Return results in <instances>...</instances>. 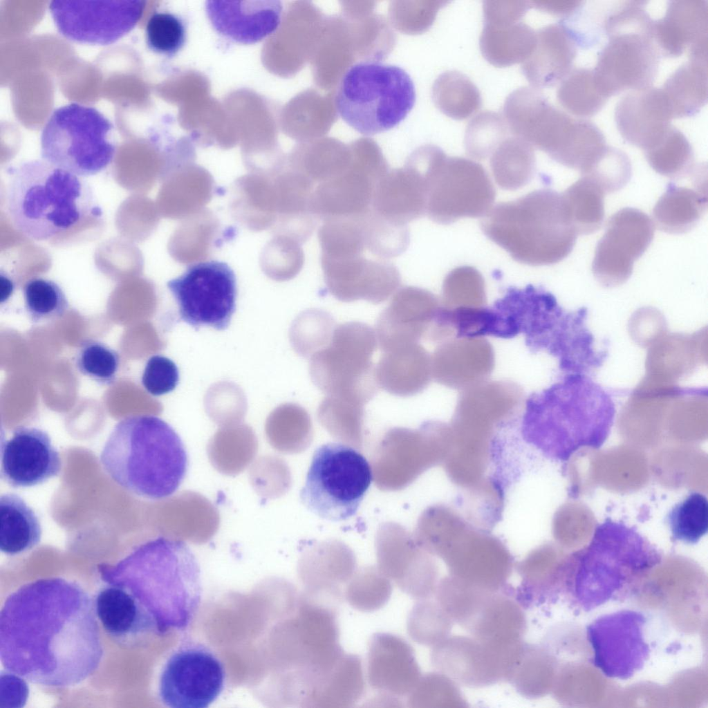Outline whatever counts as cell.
<instances>
[{"label":"cell","instance_id":"obj_1","mask_svg":"<svg viewBox=\"0 0 708 708\" xmlns=\"http://www.w3.org/2000/svg\"><path fill=\"white\" fill-rule=\"evenodd\" d=\"M95 606L77 584L47 578L10 595L0 615V655L10 672L41 685L75 686L103 650Z\"/></svg>","mask_w":708,"mask_h":708},{"label":"cell","instance_id":"obj_2","mask_svg":"<svg viewBox=\"0 0 708 708\" xmlns=\"http://www.w3.org/2000/svg\"><path fill=\"white\" fill-rule=\"evenodd\" d=\"M101 576L135 599L151 633L186 628L201 604L200 564L184 541L158 537L136 547L115 565H102Z\"/></svg>","mask_w":708,"mask_h":708},{"label":"cell","instance_id":"obj_3","mask_svg":"<svg viewBox=\"0 0 708 708\" xmlns=\"http://www.w3.org/2000/svg\"><path fill=\"white\" fill-rule=\"evenodd\" d=\"M526 402L524 441L555 461L566 463L579 449H598L614 424L613 398L590 375L570 373Z\"/></svg>","mask_w":708,"mask_h":708},{"label":"cell","instance_id":"obj_4","mask_svg":"<svg viewBox=\"0 0 708 708\" xmlns=\"http://www.w3.org/2000/svg\"><path fill=\"white\" fill-rule=\"evenodd\" d=\"M662 561V552L635 528L606 519L563 566L566 592L572 604L589 612L630 598Z\"/></svg>","mask_w":708,"mask_h":708},{"label":"cell","instance_id":"obj_5","mask_svg":"<svg viewBox=\"0 0 708 708\" xmlns=\"http://www.w3.org/2000/svg\"><path fill=\"white\" fill-rule=\"evenodd\" d=\"M102 468L124 490L150 500L172 496L188 469V455L174 428L152 415L120 420L100 456Z\"/></svg>","mask_w":708,"mask_h":708},{"label":"cell","instance_id":"obj_6","mask_svg":"<svg viewBox=\"0 0 708 708\" xmlns=\"http://www.w3.org/2000/svg\"><path fill=\"white\" fill-rule=\"evenodd\" d=\"M6 207L13 226L42 241L97 212L93 191L78 176L44 160L22 162L8 171Z\"/></svg>","mask_w":708,"mask_h":708},{"label":"cell","instance_id":"obj_7","mask_svg":"<svg viewBox=\"0 0 708 708\" xmlns=\"http://www.w3.org/2000/svg\"><path fill=\"white\" fill-rule=\"evenodd\" d=\"M481 227L514 260L532 266L562 261L572 252L578 236L561 194L550 189L497 204L483 217Z\"/></svg>","mask_w":708,"mask_h":708},{"label":"cell","instance_id":"obj_8","mask_svg":"<svg viewBox=\"0 0 708 708\" xmlns=\"http://www.w3.org/2000/svg\"><path fill=\"white\" fill-rule=\"evenodd\" d=\"M416 99L413 81L404 69L376 60H363L344 73L335 104L349 127L371 136L399 125L413 108Z\"/></svg>","mask_w":708,"mask_h":708},{"label":"cell","instance_id":"obj_9","mask_svg":"<svg viewBox=\"0 0 708 708\" xmlns=\"http://www.w3.org/2000/svg\"><path fill=\"white\" fill-rule=\"evenodd\" d=\"M653 24L645 8L638 5L622 8L606 19L607 42L593 71L608 98L624 91L652 86L661 58L653 37Z\"/></svg>","mask_w":708,"mask_h":708},{"label":"cell","instance_id":"obj_10","mask_svg":"<svg viewBox=\"0 0 708 708\" xmlns=\"http://www.w3.org/2000/svg\"><path fill=\"white\" fill-rule=\"evenodd\" d=\"M113 125L94 107L72 102L55 109L41 134L43 160L78 176L95 175L114 159Z\"/></svg>","mask_w":708,"mask_h":708},{"label":"cell","instance_id":"obj_11","mask_svg":"<svg viewBox=\"0 0 708 708\" xmlns=\"http://www.w3.org/2000/svg\"><path fill=\"white\" fill-rule=\"evenodd\" d=\"M372 479L371 467L359 451L328 442L314 451L300 500L322 519L345 521L357 513Z\"/></svg>","mask_w":708,"mask_h":708},{"label":"cell","instance_id":"obj_12","mask_svg":"<svg viewBox=\"0 0 708 708\" xmlns=\"http://www.w3.org/2000/svg\"><path fill=\"white\" fill-rule=\"evenodd\" d=\"M376 346L375 331L368 324L349 322L336 326L329 344L310 357L312 382L326 395L366 404L379 388L372 362Z\"/></svg>","mask_w":708,"mask_h":708},{"label":"cell","instance_id":"obj_13","mask_svg":"<svg viewBox=\"0 0 708 708\" xmlns=\"http://www.w3.org/2000/svg\"><path fill=\"white\" fill-rule=\"evenodd\" d=\"M426 185V215L447 225L465 217H483L492 208L496 191L479 163L449 157L435 146L419 169Z\"/></svg>","mask_w":708,"mask_h":708},{"label":"cell","instance_id":"obj_14","mask_svg":"<svg viewBox=\"0 0 708 708\" xmlns=\"http://www.w3.org/2000/svg\"><path fill=\"white\" fill-rule=\"evenodd\" d=\"M503 116L512 136L563 165L575 156L585 140L586 120L573 118L554 106L532 86L512 92L505 101Z\"/></svg>","mask_w":708,"mask_h":708},{"label":"cell","instance_id":"obj_15","mask_svg":"<svg viewBox=\"0 0 708 708\" xmlns=\"http://www.w3.org/2000/svg\"><path fill=\"white\" fill-rule=\"evenodd\" d=\"M167 286L177 306L180 320L196 330L209 326L225 330L236 310L237 286L234 272L223 261L192 265Z\"/></svg>","mask_w":708,"mask_h":708},{"label":"cell","instance_id":"obj_16","mask_svg":"<svg viewBox=\"0 0 708 708\" xmlns=\"http://www.w3.org/2000/svg\"><path fill=\"white\" fill-rule=\"evenodd\" d=\"M224 666L206 645L186 640L166 658L158 678L160 702L169 708H207L221 694Z\"/></svg>","mask_w":708,"mask_h":708},{"label":"cell","instance_id":"obj_17","mask_svg":"<svg viewBox=\"0 0 708 708\" xmlns=\"http://www.w3.org/2000/svg\"><path fill=\"white\" fill-rule=\"evenodd\" d=\"M644 613L624 609L599 616L586 628L593 664L609 678L625 680L644 667L651 653Z\"/></svg>","mask_w":708,"mask_h":708},{"label":"cell","instance_id":"obj_18","mask_svg":"<svg viewBox=\"0 0 708 708\" xmlns=\"http://www.w3.org/2000/svg\"><path fill=\"white\" fill-rule=\"evenodd\" d=\"M145 1L142 0H54L49 10L59 32L80 44L109 45L136 26Z\"/></svg>","mask_w":708,"mask_h":708},{"label":"cell","instance_id":"obj_19","mask_svg":"<svg viewBox=\"0 0 708 708\" xmlns=\"http://www.w3.org/2000/svg\"><path fill=\"white\" fill-rule=\"evenodd\" d=\"M653 221L642 211L625 207L611 216L595 251L592 269L600 281L620 283L632 273L633 265L654 236Z\"/></svg>","mask_w":708,"mask_h":708},{"label":"cell","instance_id":"obj_20","mask_svg":"<svg viewBox=\"0 0 708 708\" xmlns=\"http://www.w3.org/2000/svg\"><path fill=\"white\" fill-rule=\"evenodd\" d=\"M320 260L327 290L343 302L363 299L378 304L385 301L401 283L397 267L386 260L370 259L364 255Z\"/></svg>","mask_w":708,"mask_h":708},{"label":"cell","instance_id":"obj_21","mask_svg":"<svg viewBox=\"0 0 708 708\" xmlns=\"http://www.w3.org/2000/svg\"><path fill=\"white\" fill-rule=\"evenodd\" d=\"M1 475L13 487L42 484L59 474L62 460L48 434L21 426L1 440Z\"/></svg>","mask_w":708,"mask_h":708},{"label":"cell","instance_id":"obj_22","mask_svg":"<svg viewBox=\"0 0 708 708\" xmlns=\"http://www.w3.org/2000/svg\"><path fill=\"white\" fill-rule=\"evenodd\" d=\"M431 292L415 286L397 291L380 314L375 332L384 352L427 337L440 307Z\"/></svg>","mask_w":708,"mask_h":708},{"label":"cell","instance_id":"obj_23","mask_svg":"<svg viewBox=\"0 0 708 708\" xmlns=\"http://www.w3.org/2000/svg\"><path fill=\"white\" fill-rule=\"evenodd\" d=\"M614 115L622 137L644 152L664 138L674 118L662 88L652 86L628 92L616 104Z\"/></svg>","mask_w":708,"mask_h":708},{"label":"cell","instance_id":"obj_24","mask_svg":"<svg viewBox=\"0 0 708 708\" xmlns=\"http://www.w3.org/2000/svg\"><path fill=\"white\" fill-rule=\"evenodd\" d=\"M653 37L661 56L707 59L708 3L671 1L664 17L653 24Z\"/></svg>","mask_w":708,"mask_h":708},{"label":"cell","instance_id":"obj_25","mask_svg":"<svg viewBox=\"0 0 708 708\" xmlns=\"http://www.w3.org/2000/svg\"><path fill=\"white\" fill-rule=\"evenodd\" d=\"M366 664L370 686L391 697L408 696L420 678L411 647L394 634L377 633L371 637Z\"/></svg>","mask_w":708,"mask_h":708},{"label":"cell","instance_id":"obj_26","mask_svg":"<svg viewBox=\"0 0 708 708\" xmlns=\"http://www.w3.org/2000/svg\"><path fill=\"white\" fill-rule=\"evenodd\" d=\"M205 7L218 34L243 44H255L275 32L283 12L280 1H207Z\"/></svg>","mask_w":708,"mask_h":708},{"label":"cell","instance_id":"obj_27","mask_svg":"<svg viewBox=\"0 0 708 708\" xmlns=\"http://www.w3.org/2000/svg\"><path fill=\"white\" fill-rule=\"evenodd\" d=\"M494 365L493 348L483 337L447 340L431 357V377L438 383L462 390L485 381Z\"/></svg>","mask_w":708,"mask_h":708},{"label":"cell","instance_id":"obj_28","mask_svg":"<svg viewBox=\"0 0 708 708\" xmlns=\"http://www.w3.org/2000/svg\"><path fill=\"white\" fill-rule=\"evenodd\" d=\"M377 182L352 159L345 171L315 187L310 212L322 221L363 215L371 209Z\"/></svg>","mask_w":708,"mask_h":708},{"label":"cell","instance_id":"obj_29","mask_svg":"<svg viewBox=\"0 0 708 708\" xmlns=\"http://www.w3.org/2000/svg\"><path fill=\"white\" fill-rule=\"evenodd\" d=\"M579 46L569 27L562 21L536 32L534 48L521 63L522 72L537 89L559 84L572 69Z\"/></svg>","mask_w":708,"mask_h":708},{"label":"cell","instance_id":"obj_30","mask_svg":"<svg viewBox=\"0 0 708 708\" xmlns=\"http://www.w3.org/2000/svg\"><path fill=\"white\" fill-rule=\"evenodd\" d=\"M427 192L413 167L389 170L375 184L371 209L391 221L406 224L426 215Z\"/></svg>","mask_w":708,"mask_h":708},{"label":"cell","instance_id":"obj_31","mask_svg":"<svg viewBox=\"0 0 708 708\" xmlns=\"http://www.w3.org/2000/svg\"><path fill=\"white\" fill-rule=\"evenodd\" d=\"M454 417L496 431L514 418L522 400L516 385L483 381L463 390Z\"/></svg>","mask_w":708,"mask_h":708},{"label":"cell","instance_id":"obj_32","mask_svg":"<svg viewBox=\"0 0 708 708\" xmlns=\"http://www.w3.org/2000/svg\"><path fill=\"white\" fill-rule=\"evenodd\" d=\"M365 678L360 658L343 653L327 671L313 676L302 707L346 708L364 696Z\"/></svg>","mask_w":708,"mask_h":708},{"label":"cell","instance_id":"obj_33","mask_svg":"<svg viewBox=\"0 0 708 708\" xmlns=\"http://www.w3.org/2000/svg\"><path fill=\"white\" fill-rule=\"evenodd\" d=\"M375 377L379 387L399 397L422 392L431 378V357L418 342L404 344L383 352Z\"/></svg>","mask_w":708,"mask_h":708},{"label":"cell","instance_id":"obj_34","mask_svg":"<svg viewBox=\"0 0 708 708\" xmlns=\"http://www.w3.org/2000/svg\"><path fill=\"white\" fill-rule=\"evenodd\" d=\"M95 614L106 631L118 642L129 644L150 633L133 597L122 588L109 584L97 595Z\"/></svg>","mask_w":708,"mask_h":708},{"label":"cell","instance_id":"obj_35","mask_svg":"<svg viewBox=\"0 0 708 708\" xmlns=\"http://www.w3.org/2000/svg\"><path fill=\"white\" fill-rule=\"evenodd\" d=\"M480 48L492 65L509 66L523 62L532 51L536 32L518 21L483 22Z\"/></svg>","mask_w":708,"mask_h":708},{"label":"cell","instance_id":"obj_36","mask_svg":"<svg viewBox=\"0 0 708 708\" xmlns=\"http://www.w3.org/2000/svg\"><path fill=\"white\" fill-rule=\"evenodd\" d=\"M41 526L34 510L19 495L0 497V550L16 555L35 547L41 538Z\"/></svg>","mask_w":708,"mask_h":708},{"label":"cell","instance_id":"obj_37","mask_svg":"<svg viewBox=\"0 0 708 708\" xmlns=\"http://www.w3.org/2000/svg\"><path fill=\"white\" fill-rule=\"evenodd\" d=\"M707 197L702 186L695 189L670 185L653 208L657 226L671 234L691 230L706 210Z\"/></svg>","mask_w":708,"mask_h":708},{"label":"cell","instance_id":"obj_38","mask_svg":"<svg viewBox=\"0 0 708 708\" xmlns=\"http://www.w3.org/2000/svg\"><path fill=\"white\" fill-rule=\"evenodd\" d=\"M661 88L674 118L696 114L707 100V61L689 59L667 79Z\"/></svg>","mask_w":708,"mask_h":708},{"label":"cell","instance_id":"obj_39","mask_svg":"<svg viewBox=\"0 0 708 708\" xmlns=\"http://www.w3.org/2000/svg\"><path fill=\"white\" fill-rule=\"evenodd\" d=\"M606 194L599 184L586 176L561 194L566 215L577 235L593 234L601 227Z\"/></svg>","mask_w":708,"mask_h":708},{"label":"cell","instance_id":"obj_40","mask_svg":"<svg viewBox=\"0 0 708 708\" xmlns=\"http://www.w3.org/2000/svg\"><path fill=\"white\" fill-rule=\"evenodd\" d=\"M490 166L497 185L514 191L527 185L536 166L534 148L514 136H508L491 155Z\"/></svg>","mask_w":708,"mask_h":708},{"label":"cell","instance_id":"obj_41","mask_svg":"<svg viewBox=\"0 0 708 708\" xmlns=\"http://www.w3.org/2000/svg\"><path fill=\"white\" fill-rule=\"evenodd\" d=\"M557 97L568 112L581 118L597 113L608 100L588 68H572L559 83Z\"/></svg>","mask_w":708,"mask_h":708},{"label":"cell","instance_id":"obj_42","mask_svg":"<svg viewBox=\"0 0 708 708\" xmlns=\"http://www.w3.org/2000/svg\"><path fill=\"white\" fill-rule=\"evenodd\" d=\"M433 99L444 114L455 120L469 118L481 106L478 88L458 71H446L439 75L433 86Z\"/></svg>","mask_w":708,"mask_h":708},{"label":"cell","instance_id":"obj_43","mask_svg":"<svg viewBox=\"0 0 708 708\" xmlns=\"http://www.w3.org/2000/svg\"><path fill=\"white\" fill-rule=\"evenodd\" d=\"M362 216L323 221L318 230L320 258L343 259L363 255L366 248Z\"/></svg>","mask_w":708,"mask_h":708},{"label":"cell","instance_id":"obj_44","mask_svg":"<svg viewBox=\"0 0 708 708\" xmlns=\"http://www.w3.org/2000/svg\"><path fill=\"white\" fill-rule=\"evenodd\" d=\"M644 154L657 173L669 178H681L696 170L690 142L673 126L657 145L644 151Z\"/></svg>","mask_w":708,"mask_h":708},{"label":"cell","instance_id":"obj_45","mask_svg":"<svg viewBox=\"0 0 708 708\" xmlns=\"http://www.w3.org/2000/svg\"><path fill=\"white\" fill-rule=\"evenodd\" d=\"M365 248L380 259L401 255L410 242L407 225L384 218L371 209L362 216Z\"/></svg>","mask_w":708,"mask_h":708},{"label":"cell","instance_id":"obj_46","mask_svg":"<svg viewBox=\"0 0 708 708\" xmlns=\"http://www.w3.org/2000/svg\"><path fill=\"white\" fill-rule=\"evenodd\" d=\"M666 522L673 541L697 543L708 530L707 497L700 492L690 493L671 509Z\"/></svg>","mask_w":708,"mask_h":708},{"label":"cell","instance_id":"obj_47","mask_svg":"<svg viewBox=\"0 0 708 708\" xmlns=\"http://www.w3.org/2000/svg\"><path fill=\"white\" fill-rule=\"evenodd\" d=\"M25 310L34 324L53 322L62 317L69 303L62 288L42 277L29 279L23 288Z\"/></svg>","mask_w":708,"mask_h":708},{"label":"cell","instance_id":"obj_48","mask_svg":"<svg viewBox=\"0 0 708 708\" xmlns=\"http://www.w3.org/2000/svg\"><path fill=\"white\" fill-rule=\"evenodd\" d=\"M345 586L346 602L362 612L382 608L392 593L391 581L380 569L371 567L355 572Z\"/></svg>","mask_w":708,"mask_h":708},{"label":"cell","instance_id":"obj_49","mask_svg":"<svg viewBox=\"0 0 708 708\" xmlns=\"http://www.w3.org/2000/svg\"><path fill=\"white\" fill-rule=\"evenodd\" d=\"M335 322L327 312L308 309L295 320L290 329V341L295 351L304 357H311L330 342Z\"/></svg>","mask_w":708,"mask_h":708},{"label":"cell","instance_id":"obj_50","mask_svg":"<svg viewBox=\"0 0 708 708\" xmlns=\"http://www.w3.org/2000/svg\"><path fill=\"white\" fill-rule=\"evenodd\" d=\"M443 307L480 308L486 302L482 274L472 266H459L450 271L442 285Z\"/></svg>","mask_w":708,"mask_h":708},{"label":"cell","instance_id":"obj_51","mask_svg":"<svg viewBox=\"0 0 708 708\" xmlns=\"http://www.w3.org/2000/svg\"><path fill=\"white\" fill-rule=\"evenodd\" d=\"M509 133L510 131L502 115L491 111H483L467 126L464 140L466 152L474 159H485Z\"/></svg>","mask_w":708,"mask_h":708},{"label":"cell","instance_id":"obj_52","mask_svg":"<svg viewBox=\"0 0 708 708\" xmlns=\"http://www.w3.org/2000/svg\"><path fill=\"white\" fill-rule=\"evenodd\" d=\"M75 365L82 375L99 385L110 386L117 380L120 357L107 344L87 339L81 344L75 353Z\"/></svg>","mask_w":708,"mask_h":708},{"label":"cell","instance_id":"obj_53","mask_svg":"<svg viewBox=\"0 0 708 708\" xmlns=\"http://www.w3.org/2000/svg\"><path fill=\"white\" fill-rule=\"evenodd\" d=\"M187 29L184 21L167 11H156L145 27L147 47L153 52L167 57L175 55L184 46Z\"/></svg>","mask_w":708,"mask_h":708},{"label":"cell","instance_id":"obj_54","mask_svg":"<svg viewBox=\"0 0 708 708\" xmlns=\"http://www.w3.org/2000/svg\"><path fill=\"white\" fill-rule=\"evenodd\" d=\"M352 158L335 145L317 146L300 159L296 170L305 175L315 186L345 171Z\"/></svg>","mask_w":708,"mask_h":708},{"label":"cell","instance_id":"obj_55","mask_svg":"<svg viewBox=\"0 0 708 708\" xmlns=\"http://www.w3.org/2000/svg\"><path fill=\"white\" fill-rule=\"evenodd\" d=\"M362 402L343 397L326 395L318 408L319 420L328 427L340 429H357L364 415Z\"/></svg>","mask_w":708,"mask_h":708},{"label":"cell","instance_id":"obj_56","mask_svg":"<svg viewBox=\"0 0 708 708\" xmlns=\"http://www.w3.org/2000/svg\"><path fill=\"white\" fill-rule=\"evenodd\" d=\"M179 382V371L171 359L160 355L150 357L143 370L141 383L146 391L160 396L174 391Z\"/></svg>","mask_w":708,"mask_h":708},{"label":"cell","instance_id":"obj_57","mask_svg":"<svg viewBox=\"0 0 708 708\" xmlns=\"http://www.w3.org/2000/svg\"><path fill=\"white\" fill-rule=\"evenodd\" d=\"M531 7L528 1H485L483 2V22L517 21Z\"/></svg>","mask_w":708,"mask_h":708},{"label":"cell","instance_id":"obj_58","mask_svg":"<svg viewBox=\"0 0 708 708\" xmlns=\"http://www.w3.org/2000/svg\"><path fill=\"white\" fill-rule=\"evenodd\" d=\"M15 675H1V681L5 683V687L1 684V689L6 691L5 694H1V698L6 696V700L1 702H6V706L7 703L10 704L9 707H12V703L17 706L19 703L24 702L27 696L26 685Z\"/></svg>","mask_w":708,"mask_h":708},{"label":"cell","instance_id":"obj_59","mask_svg":"<svg viewBox=\"0 0 708 708\" xmlns=\"http://www.w3.org/2000/svg\"><path fill=\"white\" fill-rule=\"evenodd\" d=\"M581 1H531V6L564 18L572 15L581 5Z\"/></svg>","mask_w":708,"mask_h":708},{"label":"cell","instance_id":"obj_60","mask_svg":"<svg viewBox=\"0 0 708 708\" xmlns=\"http://www.w3.org/2000/svg\"><path fill=\"white\" fill-rule=\"evenodd\" d=\"M14 290V286L12 281L10 279L4 276L2 273L1 274V303L6 301L12 295Z\"/></svg>","mask_w":708,"mask_h":708}]
</instances>
